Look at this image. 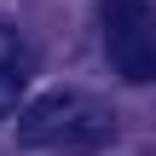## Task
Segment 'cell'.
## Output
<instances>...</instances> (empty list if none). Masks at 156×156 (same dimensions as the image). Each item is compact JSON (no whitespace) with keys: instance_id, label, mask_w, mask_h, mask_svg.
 I'll use <instances>...</instances> for the list:
<instances>
[{"instance_id":"3","label":"cell","mask_w":156,"mask_h":156,"mask_svg":"<svg viewBox=\"0 0 156 156\" xmlns=\"http://www.w3.org/2000/svg\"><path fill=\"white\" fill-rule=\"evenodd\" d=\"M17 98H23V69L17 64H0V116H12Z\"/></svg>"},{"instance_id":"4","label":"cell","mask_w":156,"mask_h":156,"mask_svg":"<svg viewBox=\"0 0 156 156\" xmlns=\"http://www.w3.org/2000/svg\"><path fill=\"white\" fill-rule=\"evenodd\" d=\"M0 64H17V35H12V23H0Z\"/></svg>"},{"instance_id":"2","label":"cell","mask_w":156,"mask_h":156,"mask_svg":"<svg viewBox=\"0 0 156 156\" xmlns=\"http://www.w3.org/2000/svg\"><path fill=\"white\" fill-rule=\"evenodd\" d=\"M98 23H104L110 69L127 87L156 81V12H151V0H98Z\"/></svg>"},{"instance_id":"1","label":"cell","mask_w":156,"mask_h":156,"mask_svg":"<svg viewBox=\"0 0 156 156\" xmlns=\"http://www.w3.org/2000/svg\"><path fill=\"white\" fill-rule=\"evenodd\" d=\"M116 139V116L104 98L93 93H75V87H58V93H41L35 104H23L17 116V145L23 151H52V156H93Z\"/></svg>"}]
</instances>
